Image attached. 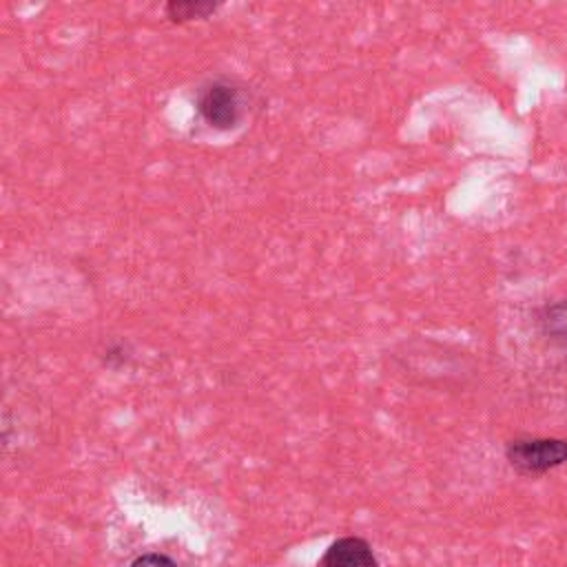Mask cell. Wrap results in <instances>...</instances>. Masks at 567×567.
Instances as JSON below:
<instances>
[{"mask_svg": "<svg viewBox=\"0 0 567 567\" xmlns=\"http://www.w3.org/2000/svg\"><path fill=\"white\" fill-rule=\"evenodd\" d=\"M319 567H379V560L365 538L341 536L328 545Z\"/></svg>", "mask_w": 567, "mask_h": 567, "instance_id": "cell-3", "label": "cell"}, {"mask_svg": "<svg viewBox=\"0 0 567 567\" xmlns=\"http://www.w3.org/2000/svg\"><path fill=\"white\" fill-rule=\"evenodd\" d=\"M131 567H177L173 558H168L166 554H157V551H151V554H142L137 556Z\"/></svg>", "mask_w": 567, "mask_h": 567, "instance_id": "cell-6", "label": "cell"}, {"mask_svg": "<svg viewBox=\"0 0 567 567\" xmlns=\"http://www.w3.org/2000/svg\"><path fill=\"white\" fill-rule=\"evenodd\" d=\"M217 2L208 0H171L164 4V13L171 22H188V20H199L217 11Z\"/></svg>", "mask_w": 567, "mask_h": 567, "instance_id": "cell-5", "label": "cell"}, {"mask_svg": "<svg viewBox=\"0 0 567 567\" xmlns=\"http://www.w3.org/2000/svg\"><path fill=\"white\" fill-rule=\"evenodd\" d=\"M538 330L551 343L567 346V299H560L540 308Z\"/></svg>", "mask_w": 567, "mask_h": 567, "instance_id": "cell-4", "label": "cell"}, {"mask_svg": "<svg viewBox=\"0 0 567 567\" xmlns=\"http://www.w3.org/2000/svg\"><path fill=\"white\" fill-rule=\"evenodd\" d=\"M505 458L520 476H543L567 463V439L525 436L505 445Z\"/></svg>", "mask_w": 567, "mask_h": 567, "instance_id": "cell-2", "label": "cell"}, {"mask_svg": "<svg viewBox=\"0 0 567 567\" xmlns=\"http://www.w3.org/2000/svg\"><path fill=\"white\" fill-rule=\"evenodd\" d=\"M195 109L210 128L233 131L244 120V91L237 82L228 78H213L199 86Z\"/></svg>", "mask_w": 567, "mask_h": 567, "instance_id": "cell-1", "label": "cell"}]
</instances>
